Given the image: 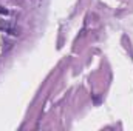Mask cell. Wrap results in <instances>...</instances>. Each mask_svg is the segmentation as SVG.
<instances>
[{
	"label": "cell",
	"mask_w": 133,
	"mask_h": 131,
	"mask_svg": "<svg viewBox=\"0 0 133 131\" xmlns=\"http://www.w3.org/2000/svg\"><path fill=\"white\" fill-rule=\"evenodd\" d=\"M0 12H5V14H8V11H6V9H3L2 6H0Z\"/></svg>",
	"instance_id": "obj_2"
},
{
	"label": "cell",
	"mask_w": 133,
	"mask_h": 131,
	"mask_svg": "<svg viewBox=\"0 0 133 131\" xmlns=\"http://www.w3.org/2000/svg\"><path fill=\"white\" fill-rule=\"evenodd\" d=\"M0 28H2V30H6V31H9V33L14 34V35H16V34H19V30L12 28V26H11V25H8V23H0Z\"/></svg>",
	"instance_id": "obj_1"
}]
</instances>
